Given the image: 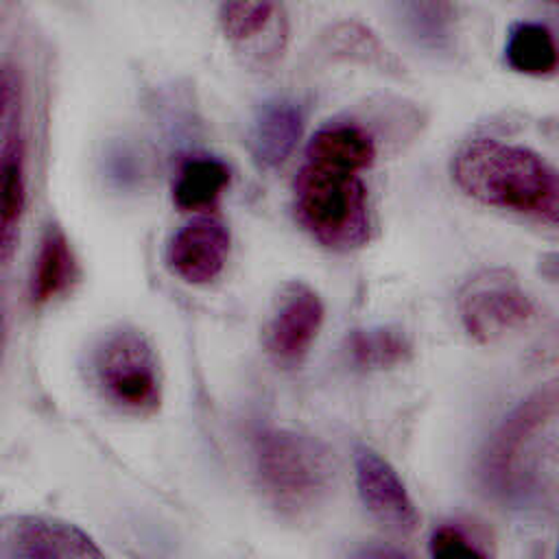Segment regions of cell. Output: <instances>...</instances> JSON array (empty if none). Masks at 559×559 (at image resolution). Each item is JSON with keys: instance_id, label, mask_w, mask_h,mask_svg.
Wrapping results in <instances>:
<instances>
[{"instance_id": "1", "label": "cell", "mask_w": 559, "mask_h": 559, "mask_svg": "<svg viewBox=\"0 0 559 559\" xmlns=\"http://www.w3.org/2000/svg\"><path fill=\"white\" fill-rule=\"evenodd\" d=\"M557 415V384L548 382L504 417L480 461L491 496L520 509L555 502Z\"/></svg>"}, {"instance_id": "2", "label": "cell", "mask_w": 559, "mask_h": 559, "mask_svg": "<svg viewBox=\"0 0 559 559\" xmlns=\"http://www.w3.org/2000/svg\"><path fill=\"white\" fill-rule=\"evenodd\" d=\"M452 177L478 203L533 216L548 225L557 223V173L531 148L476 138L456 153Z\"/></svg>"}, {"instance_id": "3", "label": "cell", "mask_w": 559, "mask_h": 559, "mask_svg": "<svg viewBox=\"0 0 559 559\" xmlns=\"http://www.w3.org/2000/svg\"><path fill=\"white\" fill-rule=\"evenodd\" d=\"M258 483L286 518H304L332 493L336 465L325 443L293 430H262L253 441Z\"/></svg>"}, {"instance_id": "4", "label": "cell", "mask_w": 559, "mask_h": 559, "mask_svg": "<svg viewBox=\"0 0 559 559\" xmlns=\"http://www.w3.org/2000/svg\"><path fill=\"white\" fill-rule=\"evenodd\" d=\"M299 225L323 247L352 251L369 240L367 190L358 173L304 162L293 181Z\"/></svg>"}, {"instance_id": "5", "label": "cell", "mask_w": 559, "mask_h": 559, "mask_svg": "<svg viewBox=\"0 0 559 559\" xmlns=\"http://www.w3.org/2000/svg\"><path fill=\"white\" fill-rule=\"evenodd\" d=\"M100 397L131 417H151L162 406V371L148 338L135 328L105 334L90 358Z\"/></svg>"}, {"instance_id": "6", "label": "cell", "mask_w": 559, "mask_h": 559, "mask_svg": "<svg viewBox=\"0 0 559 559\" xmlns=\"http://www.w3.org/2000/svg\"><path fill=\"white\" fill-rule=\"evenodd\" d=\"M535 312L531 297L509 269H483L459 293L465 332L478 343H493L522 328Z\"/></svg>"}, {"instance_id": "7", "label": "cell", "mask_w": 559, "mask_h": 559, "mask_svg": "<svg viewBox=\"0 0 559 559\" xmlns=\"http://www.w3.org/2000/svg\"><path fill=\"white\" fill-rule=\"evenodd\" d=\"M0 555L11 559H100L103 550L79 526L44 515L0 518Z\"/></svg>"}, {"instance_id": "8", "label": "cell", "mask_w": 559, "mask_h": 559, "mask_svg": "<svg viewBox=\"0 0 559 559\" xmlns=\"http://www.w3.org/2000/svg\"><path fill=\"white\" fill-rule=\"evenodd\" d=\"M323 314V301L308 284H286L264 325V347L271 360L286 369L299 365L319 334Z\"/></svg>"}, {"instance_id": "9", "label": "cell", "mask_w": 559, "mask_h": 559, "mask_svg": "<svg viewBox=\"0 0 559 559\" xmlns=\"http://www.w3.org/2000/svg\"><path fill=\"white\" fill-rule=\"evenodd\" d=\"M356 487L367 511L386 528L408 535L419 524V511L406 491V485L376 450L358 445L354 452Z\"/></svg>"}, {"instance_id": "10", "label": "cell", "mask_w": 559, "mask_h": 559, "mask_svg": "<svg viewBox=\"0 0 559 559\" xmlns=\"http://www.w3.org/2000/svg\"><path fill=\"white\" fill-rule=\"evenodd\" d=\"M229 231L212 216H197L186 223L168 242L166 262L188 284L216 280L227 262Z\"/></svg>"}, {"instance_id": "11", "label": "cell", "mask_w": 559, "mask_h": 559, "mask_svg": "<svg viewBox=\"0 0 559 559\" xmlns=\"http://www.w3.org/2000/svg\"><path fill=\"white\" fill-rule=\"evenodd\" d=\"M24 210L26 148L20 129L13 127L0 148V264L9 262L17 249Z\"/></svg>"}, {"instance_id": "12", "label": "cell", "mask_w": 559, "mask_h": 559, "mask_svg": "<svg viewBox=\"0 0 559 559\" xmlns=\"http://www.w3.org/2000/svg\"><path fill=\"white\" fill-rule=\"evenodd\" d=\"M304 116L290 100H271L262 105L249 131V148L264 168H277L288 159L301 138Z\"/></svg>"}, {"instance_id": "13", "label": "cell", "mask_w": 559, "mask_h": 559, "mask_svg": "<svg viewBox=\"0 0 559 559\" xmlns=\"http://www.w3.org/2000/svg\"><path fill=\"white\" fill-rule=\"evenodd\" d=\"M79 277L76 258L68 236L59 225H48L39 238V247L31 269L28 293L33 304L46 306L66 295Z\"/></svg>"}, {"instance_id": "14", "label": "cell", "mask_w": 559, "mask_h": 559, "mask_svg": "<svg viewBox=\"0 0 559 559\" xmlns=\"http://www.w3.org/2000/svg\"><path fill=\"white\" fill-rule=\"evenodd\" d=\"M282 0H223L218 22L234 44H253L262 37L273 46H284L288 20Z\"/></svg>"}, {"instance_id": "15", "label": "cell", "mask_w": 559, "mask_h": 559, "mask_svg": "<svg viewBox=\"0 0 559 559\" xmlns=\"http://www.w3.org/2000/svg\"><path fill=\"white\" fill-rule=\"evenodd\" d=\"M376 159L373 138L358 124L334 122L321 127L306 146V162L360 173Z\"/></svg>"}, {"instance_id": "16", "label": "cell", "mask_w": 559, "mask_h": 559, "mask_svg": "<svg viewBox=\"0 0 559 559\" xmlns=\"http://www.w3.org/2000/svg\"><path fill=\"white\" fill-rule=\"evenodd\" d=\"M229 186V168L212 155L188 157L175 177L173 201L183 212H203L216 205Z\"/></svg>"}, {"instance_id": "17", "label": "cell", "mask_w": 559, "mask_h": 559, "mask_svg": "<svg viewBox=\"0 0 559 559\" xmlns=\"http://www.w3.org/2000/svg\"><path fill=\"white\" fill-rule=\"evenodd\" d=\"M504 57L515 72L528 76H548L557 70L555 37L537 22H520L509 31Z\"/></svg>"}, {"instance_id": "18", "label": "cell", "mask_w": 559, "mask_h": 559, "mask_svg": "<svg viewBox=\"0 0 559 559\" xmlns=\"http://www.w3.org/2000/svg\"><path fill=\"white\" fill-rule=\"evenodd\" d=\"M411 341L395 328H362L347 336V354L360 369H389L411 358Z\"/></svg>"}, {"instance_id": "19", "label": "cell", "mask_w": 559, "mask_h": 559, "mask_svg": "<svg viewBox=\"0 0 559 559\" xmlns=\"http://www.w3.org/2000/svg\"><path fill=\"white\" fill-rule=\"evenodd\" d=\"M432 557H485L483 550L463 528L456 524H441L432 531L428 542Z\"/></svg>"}, {"instance_id": "20", "label": "cell", "mask_w": 559, "mask_h": 559, "mask_svg": "<svg viewBox=\"0 0 559 559\" xmlns=\"http://www.w3.org/2000/svg\"><path fill=\"white\" fill-rule=\"evenodd\" d=\"M13 90L15 87H13L11 74L4 68H0V124L7 118V111H9L11 103H13Z\"/></svg>"}, {"instance_id": "21", "label": "cell", "mask_w": 559, "mask_h": 559, "mask_svg": "<svg viewBox=\"0 0 559 559\" xmlns=\"http://www.w3.org/2000/svg\"><path fill=\"white\" fill-rule=\"evenodd\" d=\"M0 338H2V317H0Z\"/></svg>"}]
</instances>
